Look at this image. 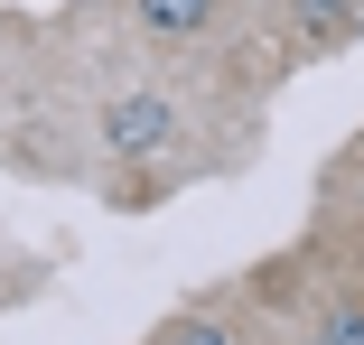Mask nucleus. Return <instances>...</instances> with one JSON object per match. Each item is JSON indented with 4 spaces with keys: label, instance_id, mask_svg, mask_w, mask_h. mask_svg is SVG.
Listing matches in <instances>:
<instances>
[{
    "label": "nucleus",
    "instance_id": "f257e3e1",
    "mask_svg": "<svg viewBox=\"0 0 364 345\" xmlns=\"http://www.w3.org/2000/svg\"><path fill=\"white\" fill-rule=\"evenodd\" d=\"M168 131H178V112H168L159 94H122V103H112V121H103V141H112V150H131V159H150Z\"/></svg>",
    "mask_w": 364,
    "mask_h": 345
},
{
    "label": "nucleus",
    "instance_id": "f03ea898",
    "mask_svg": "<svg viewBox=\"0 0 364 345\" xmlns=\"http://www.w3.org/2000/svg\"><path fill=\"white\" fill-rule=\"evenodd\" d=\"M205 10H215V0H140V19H150L159 38H178V28H196Z\"/></svg>",
    "mask_w": 364,
    "mask_h": 345
},
{
    "label": "nucleus",
    "instance_id": "7ed1b4c3",
    "mask_svg": "<svg viewBox=\"0 0 364 345\" xmlns=\"http://www.w3.org/2000/svg\"><path fill=\"white\" fill-rule=\"evenodd\" d=\"M299 28H318V38H346V28H355V10H346V0H299Z\"/></svg>",
    "mask_w": 364,
    "mask_h": 345
},
{
    "label": "nucleus",
    "instance_id": "20e7f679",
    "mask_svg": "<svg viewBox=\"0 0 364 345\" xmlns=\"http://www.w3.org/2000/svg\"><path fill=\"white\" fill-rule=\"evenodd\" d=\"M318 345H364V308H336V317L318 327Z\"/></svg>",
    "mask_w": 364,
    "mask_h": 345
},
{
    "label": "nucleus",
    "instance_id": "39448f33",
    "mask_svg": "<svg viewBox=\"0 0 364 345\" xmlns=\"http://www.w3.org/2000/svg\"><path fill=\"white\" fill-rule=\"evenodd\" d=\"M178 345H234V336H225V327H205V317H196V327H178Z\"/></svg>",
    "mask_w": 364,
    "mask_h": 345
}]
</instances>
